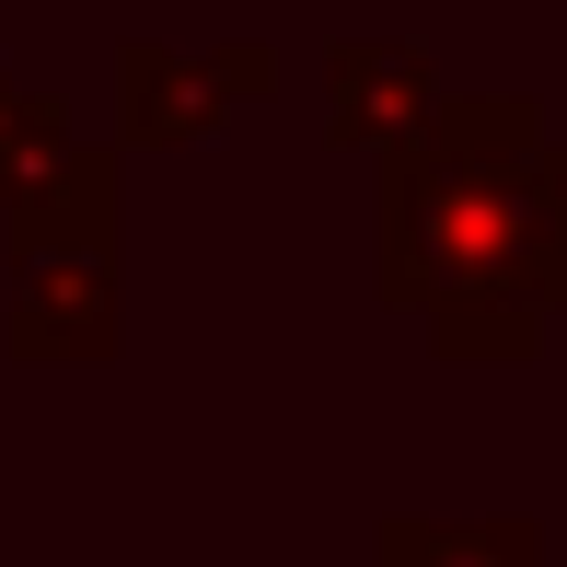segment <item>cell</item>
I'll use <instances>...</instances> for the list:
<instances>
[{
  "label": "cell",
  "instance_id": "obj_4",
  "mask_svg": "<svg viewBox=\"0 0 567 567\" xmlns=\"http://www.w3.org/2000/svg\"><path fill=\"white\" fill-rule=\"evenodd\" d=\"M116 209H127L116 140H82V127H70V140L0 197V244H12V267L23 255H116Z\"/></svg>",
  "mask_w": 567,
  "mask_h": 567
},
{
  "label": "cell",
  "instance_id": "obj_6",
  "mask_svg": "<svg viewBox=\"0 0 567 567\" xmlns=\"http://www.w3.org/2000/svg\"><path fill=\"white\" fill-rule=\"evenodd\" d=\"M371 567H545V522H441V509H382Z\"/></svg>",
  "mask_w": 567,
  "mask_h": 567
},
{
  "label": "cell",
  "instance_id": "obj_8",
  "mask_svg": "<svg viewBox=\"0 0 567 567\" xmlns=\"http://www.w3.org/2000/svg\"><path fill=\"white\" fill-rule=\"evenodd\" d=\"M12 105H23V82H12V70H0V127H12Z\"/></svg>",
  "mask_w": 567,
  "mask_h": 567
},
{
  "label": "cell",
  "instance_id": "obj_1",
  "mask_svg": "<svg viewBox=\"0 0 567 567\" xmlns=\"http://www.w3.org/2000/svg\"><path fill=\"white\" fill-rule=\"evenodd\" d=\"M545 105L533 93H441L382 174V301L429 324V348L463 371H522L567 313V220L533 186Z\"/></svg>",
  "mask_w": 567,
  "mask_h": 567
},
{
  "label": "cell",
  "instance_id": "obj_3",
  "mask_svg": "<svg viewBox=\"0 0 567 567\" xmlns=\"http://www.w3.org/2000/svg\"><path fill=\"white\" fill-rule=\"evenodd\" d=\"M127 313H116V255H23L12 313H0V348L23 371H93L116 359Z\"/></svg>",
  "mask_w": 567,
  "mask_h": 567
},
{
  "label": "cell",
  "instance_id": "obj_2",
  "mask_svg": "<svg viewBox=\"0 0 567 567\" xmlns=\"http://www.w3.org/2000/svg\"><path fill=\"white\" fill-rule=\"evenodd\" d=\"M255 93H278V59H267V47H209V59L127 47V59H116V127H127L140 151H197V140H220Z\"/></svg>",
  "mask_w": 567,
  "mask_h": 567
},
{
  "label": "cell",
  "instance_id": "obj_5",
  "mask_svg": "<svg viewBox=\"0 0 567 567\" xmlns=\"http://www.w3.org/2000/svg\"><path fill=\"white\" fill-rule=\"evenodd\" d=\"M429 105H441V70L405 59V47H337L324 59V140L337 151H394Z\"/></svg>",
  "mask_w": 567,
  "mask_h": 567
},
{
  "label": "cell",
  "instance_id": "obj_7",
  "mask_svg": "<svg viewBox=\"0 0 567 567\" xmlns=\"http://www.w3.org/2000/svg\"><path fill=\"white\" fill-rule=\"evenodd\" d=\"M533 186H545V197H556V220H567V140L533 151Z\"/></svg>",
  "mask_w": 567,
  "mask_h": 567
}]
</instances>
